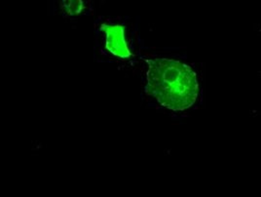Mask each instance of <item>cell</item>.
I'll use <instances>...</instances> for the list:
<instances>
[{
	"label": "cell",
	"mask_w": 261,
	"mask_h": 197,
	"mask_svg": "<svg viewBox=\"0 0 261 197\" xmlns=\"http://www.w3.org/2000/svg\"><path fill=\"white\" fill-rule=\"evenodd\" d=\"M102 30L107 33V48L112 54L120 58L130 57V52L125 40L123 27L103 26Z\"/></svg>",
	"instance_id": "obj_2"
},
{
	"label": "cell",
	"mask_w": 261,
	"mask_h": 197,
	"mask_svg": "<svg viewBox=\"0 0 261 197\" xmlns=\"http://www.w3.org/2000/svg\"><path fill=\"white\" fill-rule=\"evenodd\" d=\"M64 8L69 14H78L82 9V1H64Z\"/></svg>",
	"instance_id": "obj_3"
},
{
	"label": "cell",
	"mask_w": 261,
	"mask_h": 197,
	"mask_svg": "<svg viewBox=\"0 0 261 197\" xmlns=\"http://www.w3.org/2000/svg\"><path fill=\"white\" fill-rule=\"evenodd\" d=\"M147 63L146 90L162 107L185 110L194 105L199 85L190 66L170 59H154Z\"/></svg>",
	"instance_id": "obj_1"
}]
</instances>
